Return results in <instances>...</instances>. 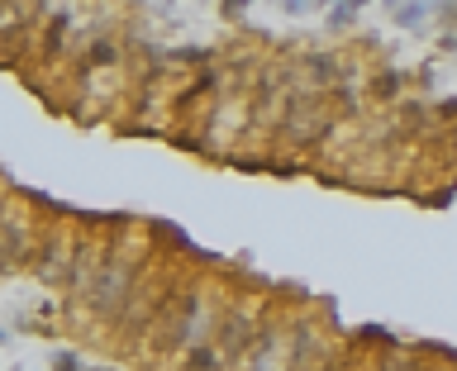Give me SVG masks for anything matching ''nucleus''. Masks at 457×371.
<instances>
[{"mask_svg": "<svg viewBox=\"0 0 457 371\" xmlns=\"http://www.w3.org/2000/svg\"><path fill=\"white\" fill-rule=\"evenodd\" d=\"M124 300H134V276H129V262L110 257L100 266V276L91 281V310L96 315H114V310H124Z\"/></svg>", "mask_w": 457, "mask_h": 371, "instance_id": "obj_1", "label": "nucleus"}, {"mask_svg": "<svg viewBox=\"0 0 457 371\" xmlns=\"http://www.w3.org/2000/svg\"><path fill=\"white\" fill-rule=\"evenodd\" d=\"M281 133H286V143H315V138L329 133V109H320L310 96H305V100L291 105V119H286Z\"/></svg>", "mask_w": 457, "mask_h": 371, "instance_id": "obj_2", "label": "nucleus"}, {"mask_svg": "<svg viewBox=\"0 0 457 371\" xmlns=\"http://www.w3.org/2000/svg\"><path fill=\"white\" fill-rule=\"evenodd\" d=\"M57 371H77V357H72V352H62V357H57Z\"/></svg>", "mask_w": 457, "mask_h": 371, "instance_id": "obj_3", "label": "nucleus"}]
</instances>
